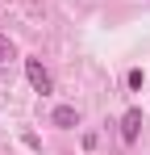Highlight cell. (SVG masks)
<instances>
[{"mask_svg":"<svg viewBox=\"0 0 150 155\" xmlns=\"http://www.w3.org/2000/svg\"><path fill=\"white\" fill-rule=\"evenodd\" d=\"M50 122H54L58 130H75V126H79V109H75V105H58Z\"/></svg>","mask_w":150,"mask_h":155,"instance_id":"3957f363","label":"cell"},{"mask_svg":"<svg viewBox=\"0 0 150 155\" xmlns=\"http://www.w3.org/2000/svg\"><path fill=\"white\" fill-rule=\"evenodd\" d=\"M25 76L33 84V92H42V97L50 92V71L42 67V59H25Z\"/></svg>","mask_w":150,"mask_h":155,"instance_id":"6da1fadb","label":"cell"},{"mask_svg":"<svg viewBox=\"0 0 150 155\" xmlns=\"http://www.w3.org/2000/svg\"><path fill=\"white\" fill-rule=\"evenodd\" d=\"M13 54H17V51H13V42H8V38H0V63H8Z\"/></svg>","mask_w":150,"mask_h":155,"instance_id":"277c9868","label":"cell"},{"mask_svg":"<svg viewBox=\"0 0 150 155\" xmlns=\"http://www.w3.org/2000/svg\"><path fill=\"white\" fill-rule=\"evenodd\" d=\"M138 134H142V109H129L121 117V138L125 143H138Z\"/></svg>","mask_w":150,"mask_h":155,"instance_id":"7a4b0ae2","label":"cell"}]
</instances>
